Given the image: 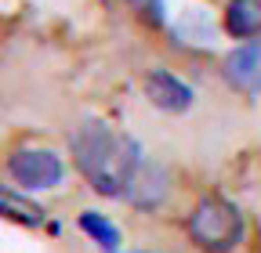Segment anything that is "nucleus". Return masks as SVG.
<instances>
[{"mask_svg": "<svg viewBox=\"0 0 261 253\" xmlns=\"http://www.w3.org/2000/svg\"><path fill=\"white\" fill-rule=\"evenodd\" d=\"M123 199H130V206H138V210H156L163 199H167V174H163L156 163H142L138 174L130 177Z\"/></svg>", "mask_w": 261, "mask_h": 253, "instance_id": "6", "label": "nucleus"}, {"mask_svg": "<svg viewBox=\"0 0 261 253\" xmlns=\"http://www.w3.org/2000/svg\"><path fill=\"white\" fill-rule=\"evenodd\" d=\"M8 170H11L15 184L25 188V192H44V188L62 184V177H65L62 155H55L51 148H18V152H11Z\"/></svg>", "mask_w": 261, "mask_h": 253, "instance_id": "3", "label": "nucleus"}, {"mask_svg": "<svg viewBox=\"0 0 261 253\" xmlns=\"http://www.w3.org/2000/svg\"><path fill=\"white\" fill-rule=\"evenodd\" d=\"M145 98L160 109V112H185L192 105V87L181 83L174 73L167 69H152L145 76Z\"/></svg>", "mask_w": 261, "mask_h": 253, "instance_id": "5", "label": "nucleus"}, {"mask_svg": "<svg viewBox=\"0 0 261 253\" xmlns=\"http://www.w3.org/2000/svg\"><path fill=\"white\" fill-rule=\"evenodd\" d=\"M225 33L236 40H257L261 37V0H228Z\"/></svg>", "mask_w": 261, "mask_h": 253, "instance_id": "7", "label": "nucleus"}, {"mask_svg": "<svg viewBox=\"0 0 261 253\" xmlns=\"http://www.w3.org/2000/svg\"><path fill=\"white\" fill-rule=\"evenodd\" d=\"M69 148H73L76 170L91 181V188L98 196H109V199L127 196L130 177H135L138 167H142L138 141L113 131V126L102 123V119L80 123L73 131V138H69Z\"/></svg>", "mask_w": 261, "mask_h": 253, "instance_id": "1", "label": "nucleus"}, {"mask_svg": "<svg viewBox=\"0 0 261 253\" xmlns=\"http://www.w3.org/2000/svg\"><path fill=\"white\" fill-rule=\"evenodd\" d=\"M189 239L203 253H232L243 242V213L236 203L207 196L189 213Z\"/></svg>", "mask_w": 261, "mask_h": 253, "instance_id": "2", "label": "nucleus"}, {"mask_svg": "<svg viewBox=\"0 0 261 253\" xmlns=\"http://www.w3.org/2000/svg\"><path fill=\"white\" fill-rule=\"evenodd\" d=\"M130 8L138 11L142 22H149V25H163V0H130Z\"/></svg>", "mask_w": 261, "mask_h": 253, "instance_id": "10", "label": "nucleus"}, {"mask_svg": "<svg viewBox=\"0 0 261 253\" xmlns=\"http://www.w3.org/2000/svg\"><path fill=\"white\" fill-rule=\"evenodd\" d=\"M221 73H225L228 87H236L240 94H261V44L247 40L236 51H228Z\"/></svg>", "mask_w": 261, "mask_h": 253, "instance_id": "4", "label": "nucleus"}, {"mask_svg": "<svg viewBox=\"0 0 261 253\" xmlns=\"http://www.w3.org/2000/svg\"><path fill=\"white\" fill-rule=\"evenodd\" d=\"M0 217L15 220V225H25V228H40L44 220H47L44 206H37L33 199L11 192V188H4V184H0Z\"/></svg>", "mask_w": 261, "mask_h": 253, "instance_id": "8", "label": "nucleus"}, {"mask_svg": "<svg viewBox=\"0 0 261 253\" xmlns=\"http://www.w3.org/2000/svg\"><path fill=\"white\" fill-rule=\"evenodd\" d=\"M80 228L102 246V249H109V253H116L120 249V228L113 225L109 217H102V213H94V210H84L80 213Z\"/></svg>", "mask_w": 261, "mask_h": 253, "instance_id": "9", "label": "nucleus"}]
</instances>
